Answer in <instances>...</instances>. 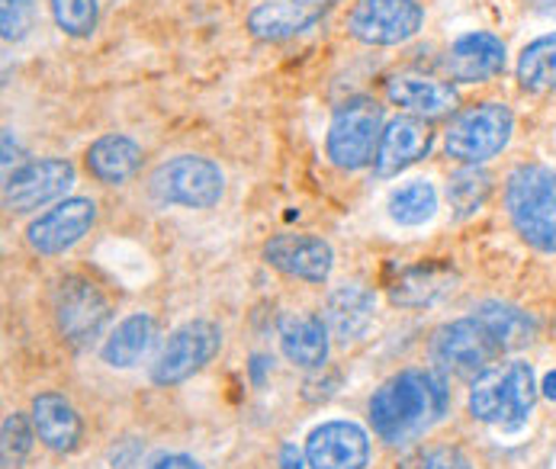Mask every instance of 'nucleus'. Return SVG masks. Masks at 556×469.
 <instances>
[{"label":"nucleus","mask_w":556,"mask_h":469,"mask_svg":"<svg viewBox=\"0 0 556 469\" xmlns=\"http://www.w3.org/2000/svg\"><path fill=\"white\" fill-rule=\"evenodd\" d=\"M451 408L447 383L434 370H402L370 395V424L390 447H405L428 434Z\"/></svg>","instance_id":"nucleus-1"},{"label":"nucleus","mask_w":556,"mask_h":469,"mask_svg":"<svg viewBox=\"0 0 556 469\" xmlns=\"http://www.w3.org/2000/svg\"><path fill=\"white\" fill-rule=\"evenodd\" d=\"M538 390L541 386H538L534 367L528 360H498V364L485 367L479 377H473L470 415L482 424L515 431L531 418Z\"/></svg>","instance_id":"nucleus-2"},{"label":"nucleus","mask_w":556,"mask_h":469,"mask_svg":"<svg viewBox=\"0 0 556 469\" xmlns=\"http://www.w3.org/2000/svg\"><path fill=\"white\" fill-rule=\"evenodd\" d=\"M505 213L525 244L556 254V167L518 164L505 180Z\"/></svg>","instance_id":"nucleus-3"},{"label":"nucleus","mask_w":556,"mask_h":469,"mask_svg":"<svg viewBox=\"0 0 556 469\" xmlns=\"http://www.w3.org/2000/svg\"><path fill=\"white\" fill-rule=\"evenodd\" d=\"M511 132H515V113L505 103L482 100L451 116L444 129V152L467 167H479L508 149Z\"/></svg>","instance_id":"nucleus-4"},{"label":"nucleus","mask_w":556,"mask_h":469,"mask_svg":"<svg viewBox=\"0 0 556 469\" xmlns=\"http://www.w3.org/2000/svg\"><path fill=\"white\" fill-rule=\"evenodd\" d=\"M383 126V106L374 97H348L331 113L325 155L341 170H364L377 157Z\"/></svg>","instance_id":"nucleus-5"},{"label":"nucleus","mask_w":556,"mask_h":469,"mask_svg":"<svg viewBox=\"0 0 556 469\" xmlns=\"http://www.w3.org/2000/svg\"><path fill=\"white\" fill-rule=\"evenodd\" d=\"M149 193L161 206L213 210L226 197V174L213 157L174 155L152 170Z\"/></svg>","instance_id":"nucleus-6"},{"label":"nucleus","mask_w":556,"mask_h":469,"mask_svg":"<svg viewBox=\"0 0 556 469\" xmlns=\"http://www.w3.org/2000/svg\"><path fill=\"white\" fill-rule=\"evenodd\" d=\"M223 347V328L210 318H190L167 334L152 364V383L177 386L197 377Z\"/></svg>","instance_id":"nucleus-7"},{"label":"nucleus","mask_w":556,"mask_h":469,"mask_svg":"<svg viewBox=\"0 0 556 469\" xmlns=\"http://www.w3.org/2000/svg\"><path fill=\"white\" fill-rule=\"evenodd\" d=\"M502 344L477 315L441 325L431 338V360L454 377H479L502 357Z\"/></svg>","instance_id":"nucleus-8"},{"label":"nucleus","mask_w":556,"mask_h":469,"mask_svg":"<svg viewBox=\"0 0 556 469\" xmlns=\"http://www.w3.org/2000/svg\"><path fill=\"white\" fill-rule=\"evenodd\" d=\"M55 325L59 334L75 347L87 351L97 344V338H103L106 325H110V300L103 296V290L97 283H90L87 277H65L55 290Z\"/></svg>","instance_id":"nucleus-9"},{"label":"nucleus","mask_w":556,"mask_h":469,"mask_svg":"<svg viewBox=\"0 0 556 469\" xmlns=\"http://www.w3.org/2000/svg\"><path fill=\"white\" fill-rule=\"evenodd\" d=\"M425 26V7L418 0H357L348 13L351 39L377 49L402 46Z\"/></svg>","instance_id":"nucleus-10"},{"label":"nucleus","mask_w":556,"mask_h":469,"mask_svg":"<svg viewBox=\"0 0 556 469\" xmlns=\"http://www.w3.org/2000/svg\"><path fill=\"white\" fill-rule=\"evenodd\" d=\"M72 187H75V164L68 157H36L7 174L3 206L16 216H26L62 200Z\"/></svg>","instance_id":"nucleus-11"},{"label":"nucleus","mask_w":556,"mask_h":469,"mask_svg":"<svg viewBox=\"0 0 556 469\" xmlns=\"http://www.w3.org/2000/svg\"><path fill=\"white\" fill-rule=\"evenodd\" d=\"M93 226H97V203L90 197H68L29 223L26 244L42 257H55L72 251L84 234H90Z\"/></svg>","instance_id":"nucleus-12"},{"label":"nucleus","mask_w":556,"mask_h":469,"mask_svg":"<svg viewBox=\"0 0 556 469\" xmlns=\"http://www.w3.org/2000/svg\"><path fill=\"white\" fill-rule=\"evenodd\" d=\"M261 254L283 277H293V280H303L313 287H321L334 267V251L318 234H274L264 241Z\"/></svg>","instance_id":"nucleus-13"},{"label":"nucleus","mask_w":556,"mask_h":469,"mask_svg":"<svg viewBox=\"0 0 556 469\" xmlns=\"http://www.w3.org/2000/svg\"><path fill=\"white\" fill-rule=\"evenodd\" d=\"M370 438L354 421H321L306 438L309 469H367Z\"/></svg>","instance_id":"nucleus-14"},{"label":"nucleus","mask_w":556,"mask_h":469,"mask_svg":"<svg viewBox=\"0 0 556 469\" xmlns=\"http://www.w3.org/2000/svg\"><path fill=\"white\" fill-rule=\"evenodd\" d=\"M505 62H508L505 42L495 33L477 29V33H464L460 39L451 42L444 72L457 84H485L505 72Z\"/></svg>","instance_id":"nucleus-15"},{"label":"nucleus","mask_w":556,"mask_h":469,"mask_svg":"<svg viewBox=\"0 0 556 469\" xmlns=\"http://www.w3.org/2000/svg\"><path fill=\"white\" fill-rule=\"evenodd\" d=\"M328 0H261L248 13V33L261 42H287L313 29Z\"/></svg>","instance_id":"nucleus-16"},{"label":"nucleus","mask_w":556,"mask_h":469,"mask_svg":"<svg viewBox=\"0 0 556 469\" xmlns=\"http://www.w3.org/2000/svg\"><path fill=\"white\" fill-rule=\"evenodd\" d=\"M434 145V132L421 116H396L383 126L377 157H374V170L377 177H396L405 167H412L415 161L431 152Z\"/></svg>","instance_id":"nucleus-17"},{"label":"nucleus","mask_w":556,"mask_h":469,"mask_svg":"<svg viewBox=\"0 0 556 469\" xmlns=\"http://www.w3.org/2000/svg\"><path fill=\"white\" fill-rule=\"evenodd\" d=\"M29 421L36 428V438L52 454H75L80 447L84 421L62 392H39L29 405Z\"/></svg>","instance_id":"nucleus-18"},{"label":"nucleus","mask_w":556,"mask_h":469,"mask_svg":"<svg viewBox=\"0 0 556 469\" xmlns=\"http://www.w3.org/2000/svg\"><path fill=\"white\" fill-rule=\"evenodd\" d=\"M374 313H377V296L361 287V283H341L328 293L325 300V325L328 331L341 341V344H354L361 341L370 325H374Z\"/></svg>","instance_id":"nucleus-19"},{"label":"nucleus","mask_w":556,"mask_h":469,"mask_svg":"<svg viewBox=\"0 0 556 469\" xmlns=\"http://www.w3.org/2000/svg\"><path fill=\"white\" fill-rule=\"evenodd\" d=\"M328 325L321 315L287 313L280 318V351L293 367L318 370L328 360Z\"/></svg>","instance_id":"nucleus-20"},{"label":"nucleus","mask_w":556,"mask_h":469,"mask_svg":"<svg viewBox=\"0 0 556 469\" xmlns=\"http://www.w3.org/2000/svg\"><path fill=\"white\" fill-rule=\"evenodd\" d=\"M387 100L408 110L412 116L434 119V116L454 113L457 90L447 80L425 78V75H396L387 80Z\"/></svg>","instance_id":"nucleus-21"},{"label":"nucleus","mask_w":556,"mask_h":469,"mask_svg":"<svg viewBox=\"0 0 556 469\" xmlns=\"http://www.w3.org/2000/svg\"><path fill=\"white\" fill-rule=\"evenodd\" d=\"M87 174L97 180V183H106V187H119L126 180H132L142 167V145L132 142L129 136H119V132H110V136H100L87 155Z\"/></svg>","instance_id":"nucleus-22"},{"label":"nucleus","mask_w":556,"mask_h":469,"mask_svg":"<svg viewBox=\"0 0 556 469\" xmlns=\"http://www.w3.org/2000/svg\"><path fill=\"white\" fill-rule=\"evenodd\" d=\"M155 338H159V321H155L152 315H126V318L110 331V338L103 341L100 357H103V364L113 367V370H129V367H136V364L149 354V347L155 344Z\"/></svg>","instance_id":"nucleus-23"},{"label":"nucleus","mask_w":556,"mask_h":469,"mask_svg":"<svg viewBox=\"0 0 556 469\" xmlns=\"http://www.w3.org/2000/svg\"><path fill=\"white\" fill-rule=\"evenodd\" d=\"M479 321L495 334V341L502 344V351H521L534 341L538 334V321L525 309L511 306V303H498V300H489V303H479L473 309Z\"/></svg>","instance_id":"nucleus-24"},{"label":"nucleus","mask_w":556,"mask_h":469,"mask_svg":"<svg viewBox=\"0 0 556 469\" xmlns=\"http://www.w3.org/2000/svg\"><path fill=\"white\" fill-rule=\"evenodd\" d=\"M454 277L444 267H408L399 274V280L390 287V300L399 306L418 309V306H431L441 296H447L454 287Z\"/></svg>","instance_id":"nucleus-25"},{"label":"nucleus","mask_w":556,"mask_h":469,"mask_svg":"<svg viewBox=\"0 0 556 469\" xmlns=\"http://www.w3.org/2000/svg\"><path fill=\"white\" fill-rule=\"evenodd\" d=\"M515 75L525 93H554L556 90V33L538 36L518 55Z\"/></svg>","instance_id":"nucleus-26"},{"label":"nucleus","mask_w":556,"mask_h":469,"mask_svg":"<svg viewBox=\"0 0 556 469\" xmlns=\"http://www.w3.org/2000/svg\"><path fill=\"white\" fill-rule=\"evenodd\" d=\"M387 213L396 226H405V229H418V226L431 223L438 216L434 183L418 177V180H408V183L396 187L387 200Z\"/></svg>","instance_id":"nucleus-27"},{"label":"nucleus","mask_w":556,"mask_h":469,"mask_svg":"<svg viewBox=\"0 0 556 469\" xmlns=\"http://www.w3.org/2000/svg\"><path fill=\"white\" fill-rule=\"evenodd\" d=\"M489 193H492V177L479 167H464V170L451 174V180H447V203L460 219L479 213L485 206Z\"/></svg>","instance_id":"nucleus-28"},{"label":"nucleus","mask_w":556,"mask_h":469,"mask_svg":"<svg viewBox=\"0 0 556 469\" xmlns=\"http://www.w3.org/2000/svg\"><path fill=\"white\" fill-rule=\"evenodd\" d=\"M49 10L65 36L84 39L97 29V0H49Z\"/></svg>","instance_id":"nucleus-29"},{"label":"nucleus","mask_w":556,"mask_h":469,"mask_svg":"<svg viewBox=\"0 0 556 469\" xmlns=\"http://www.w3.org/2000/svg\"><path fill=\"white\" fill-rule=\"evenodd\" d=\"M36 441V428L33 421H26V415L13 411L3 418V441H0V454H3V467H20Z\"/></svg>","instance_id":"nucleus-30"},{"label":"nucleus","mask_w":556,"mask_h":469,"mask_svg":"<svg viewBox=\"0 0 556 469\" xmlns=\"http://www.w3.org/2000/svg\"><path fill=\"white\" fill-rule=\"evenodd\" d=\"M36 20V0H0V29L7 42H20Z\"/></svg>","instance_id":"nucleus-31"},{"label":"nucleus","mask_w":556,"mask_h":469,"mask_svg":"<svg viewBox=\"0 0 556 469\" xmlns=\"http://www.w3.org/2000/svg\"><path fill=\"white\" fill-rule=\"evenodd\" d=\"M425 469H473V467H470V460H467L457 447H438V451H431V454H428Z\"/></svg>","instance_id":"nucleus-32"},{"label":"nucleus","mask_w":556,"mask_h":469,"mask_svg":"<svg viewBox=\"0 0 556 469\" xmlns=\"http://www.w3.org/2000/svg\"><path fill=\"white\" fill-rule=\"evenodd\" d=\"M149 469H206L197 457H190V454H161L155 457Z\"/></svg>","instance_id":"nucleus-33"},{"label":"nucleus","mask_w":556,"mask_h":469,"mask_svg":"<svg viewBox=\"0 0 556 469\" xmlns=\"http://www.w3.org/2000/svg\"><path fill=\"white\" fill-rule=\"evenodd\" d=\"M280 467H283V469H303L300 451H296L293 444H283V451H280Z\"/></svg>","instance_id":"nucleus-34"},{"label":"nucleus","mask_w":556,"mask_h":469,"mask_svg":"<svg viewBox=\"0 0 556 469\" xmlns=\"http://www.w3.org/2000/svg\"><path fill=\"white\" fill-rule=\"evenodd\" d=\"M531 10L544 13V16H556V0H525Z\"/></svg>","instance_id":"nucleus-35"},{"label":"nucleus","mask_w":556,"mask_h":469,"mask_svg":"<svg viewBox=\"0 0 556 469\" xmlns=\"http://www.w3.org/2000/svg\"><path fill=\"white\" fill-rule=\"evenodd\" d=\"M541 390H544V395H547L551 402H556V370H551V373L544 377V386H541Z\"/></svg>","instance_id":"nucleus-36"}]
</instances>
